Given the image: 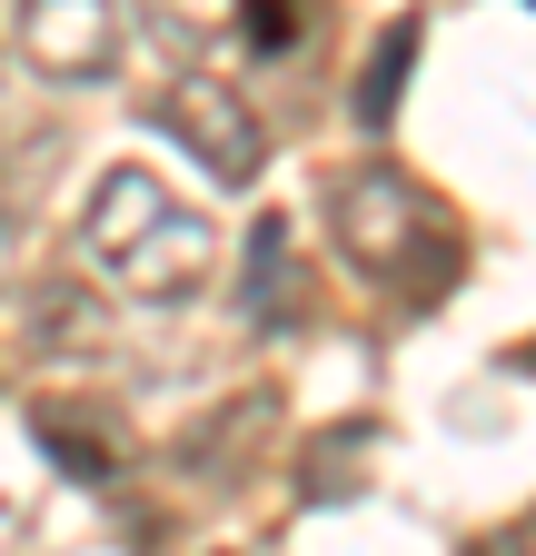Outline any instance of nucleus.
<instances>
[{"label": "nucleus", "instance_id": "423d86ee", "mask_svg": "<svg viewBox=\"0 0 536 556\" xmlns=\"http://www.w3.org/2000/svg\"><path fill=\"white\" fill-rule=\"evenodd\" d=\"M229 11H239V0H179V30H189V40H199V30H219V21H229Z\"/></svg>", "mask_w": 536, "mask_h": 556}, {"label": "nucleus", "instance_id": "f03ea898", "mask_svg": "<svg viewBox=\"0 0 536 556\" xmlns=\"http://www.w3.org/2000/svg\"><path fill=\"white\" fill-rule=\"evenodd\" d=\"M408 239H437V208L397 179V169H358L339 189V249L378 278H408Z\"/></svg>", "mask_w": 536, "mask_h": 556}, {"label": "nucleus", "instance_id": "0eeeda50", "mask_svg": "<svg viewBox=\"0 0 536 556\" xmlns=\"http://www.w3.org/2000/svg\"><path fill=\"white\" fill-rule=\"evenodd\" d=\"M526 368H536V348H526Z\"/></svg>", "mask_w": 536, "mask_h": 556}, {"label": "nucleus", "instance_id": "39448f33", "mask_svg": "<svg viewBox=\"0 0 536 556\" xmlns=\"http://www.w3.org/2000/svg\"><path fill=\"white\" fill-rule=\"evenodd\" d=\"M408 60H418V30H387L378 40V70H368V90H358V119L368 129H387V100H397V80H408Z\"/></svg>", "mask_w": 536, "mask_h": 556}, {"label": "nucleus", "instance_id": "7ed1b4c3", "mask_svg": "<svg viewBox=\"0 0 536 556\" xmlns=\"http://www.w3.org/2000/svg\"><path fill=\"white\" fill-rule=\"evenodd\" d=\"M159 119L189 139V150L199 160H209L219 179H258V119L229 100V80H219V70H179V80H169V100H159Z\"/></svg>", "mask_w": 536, "mask_h": 556}, {"label": "nucleus", "instance_id": "f257e3e1", "mask_svg": "<svg viewBox=\"0 0 536 556\" xmlns=\"http://www.w3.org/2000/svg\"><path fill=\"white\" fill-rule=\"evenodd\" d=\"M80 239H90V258L119 289H140V299H179V289H199V268H209V219L179 208L150 169H110Z\"/></svg>", "mask_w": 536, "mask_h": 556}, {"label": "nucleus", "instance_id": "20e7f679", "mask_svg": "<svg viewBox=\"0 0 536 556\" xmlns=\"http://www.w3.org/2000/svg\"><path fill=\"white\" fill-rule=\"evenodd\" d=\"M21 60L40 80H100L119 60V21L110 0H21Z\"/></svg>", "mask_w": 536, "mask_h": 556}]
</instances>
